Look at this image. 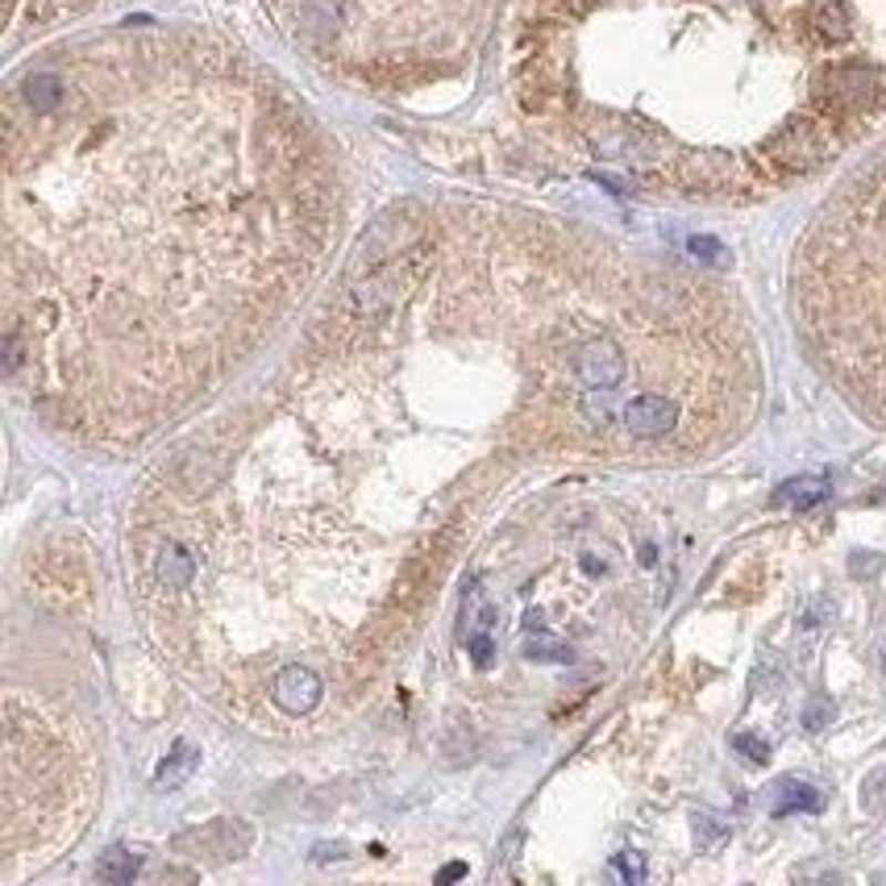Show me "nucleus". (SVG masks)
I'll list each match as a JSON object with an SVG mask.
<instances>
[{"instance_id": "12", "label": "nucleus", "mask_w": 886, "mask_h": 886, "mask_svg": "<svg viewBox=\"0 0 886 886\" xmlns=\"http://www.w3.org/2000/svg\"><path fill=\"white\" fill-rule=\"evenodd\" d=\"M733 750H741L745 758H750V762H758V766H762V762H770V745L762 741V736H753V733H736L733 736Z\"/></svg>"}, {"instance_id": "15", "label": "nucleus", "mask_w": 886, "mask_h": 886, "mask_svg": "<svg viewBox=\"0 0 886 886\" xmlns=\"http://www.w3.org/2000/svg\"><path fill=\"white\" fill-rule=\"evenodd\" d=\"M828 720H833V703H828V699H816V703L803 712V724H807V729H824Z\"/></svg>"}, {"instance_id": "5", "label": "nucleus", "mask_w": 886, "mask_h": 886, "mask_svg": "<svg viewBox=\"0 0 886 886\" xmlns=\"http://www.w3.org/2000/svg\"><path fill=\"white\" fill-rule=\"evenodd\" d=\"M267 696H271V703L284 717H308V712H317V703L324 699V679L312 666L288 662L271 674Z\"/></svg>"}, {"instance_id": "7", "label": "nucleus", "mask_w": 886, "mask_h": 886, "mask_svg": "<svg viewBox=\"0 0 886 886\" xmlns=\"http://www.w3.org/2000/svg\"><path fill=\"white\" fill-rule=\"evenodd\" d=\"M828 478H816V475H803V478H791V483H783L779 492H774V504H786V508L795 512H807L816 508V504H824L828 499Z\"/></svg>"}, {"instance_id": "19", "label": "nucleus", "mask_w": 886, "mask_h": 886, "mask_svg": "<svg viewBox=\"0 0 886 886\" xmlns=\"http://www.w3.org/2000/svg\"><path fill=\"white\" fill-rule=\"evenodd\" d=\"M883 666H886V662H883Z\"/></svg>"}, {"instance_id": "17", "label": "nucleus", "mask_w": 886, "mask_h": 886, "mask_svg": "<svg viewBox=\"0 0 886 886\" xmlns=\"http://www.w3.org/2000/svg\"><path fill=\"white\" fill-rule=\"evenodd\" d=\"M471 653H475V666H492V653H495L492 637H487V632H475V637H471Z\"/></svg>"}, {"instance_id": "14", "label": "nucleus", "mask_w": 886, "mask_h": 886, "mask_svg": "<svg viewBox=\"0 0 886 886\" xmlns=\"http://www.w3.org/2000/svg\"><path fill=\"white\" fill-rule=\"evenodd\" d=\"M687 250H691V255H699L703 262H724V246H720V241H712V238H691V241H687Z\"/></svg>"}, {"instance_id": "4", "label": "nucleus", "mask_w": 886, "mask_h": 886, "mask_svg": "<svg viewBox=\"0 0 886 886\" xmlns=\"http://www.w3.org/2000/svg\"><path fill=\"white\" fill-rule=\"evenodd\" d=\"M250 845H255V828L246 820H213L171 841V849L196 862H234L241 853H250Z\"/></svg>"}, {"instance_id": "18", "label": "nucleus", "mask_w": 886, "mask_h": 886, "mask_svg": "<svg viewBox=\"0 0 886 886\" xmlns=\"http://www.w3.org/2000/svg\"><path fill=\"white\" fill-rule=\"evenodd\" d=\"M462 874H466V866H445V869H442L445 883H450V878H462Z\"/></svg>"}, {"instance_id": "1", "label": "nucleus", "mask_w": 886, "mask_h": 886, "mask_svg": "<svg viewBox=\"0 0 886 886\" xmlns=\"http://www.w3.org/2000/svg\"><path fill=\"white\" fill-rule=\"evenodd\" d=\"M338 229L321 134L200 34H109L4 96V371L54 341L192 333L229 354Z\"/></svg>"}, {"instance_id": "9", "label": "nucleus", "mask_w": 886, "mask_h": 886, "mask_svg": "<svg viewBox=\"0 0 886 886\" xmlns=\"http://www.w3.org/2000/svg\"><path fill=\"white\" fill-rule=\"evenodd\" d=\"M196 766H200V750H192L188 741H179V745H175V750L163 758V766H158V774H154V783L167 786V791H171V786L184 783V779H188Z\"/></svg>"}, {"instance_id": "8", "label": "nucleus", "mask_w": 886, "mask_h": 886, "mask_svg": "<svg viewBox=\"0 0 886 886\" xmlns=\"http://www.w3.org/2000/svg\"><path fill=\"white\" fill-rule=\"evenodd\" d=\"M824 807V795H820L816 786L807 783H795V779H783L779 783V803H774V816H795V812H820Z\"/></svg>"}, {"instance_id": "3", "label": "nucleus", "mask_w": 886, "mask_h": 886, "mask_svg": "<svg viewBox=\"0 0 886 886\" xmlns=\"http://www.w3.org/2000/svg\"><path fill=\"white\" fill-rule=\"evenodd\" d=\"M284 34L367 87H416L471 59L492 0H267Z\"/></svg>"}, {"instance_id": "16", "label": "nucleus", "mask_w": 886, "mask_h": 886, "mask_svg": "<svg viewBox=\"0 0 886 886\" xmlns=\"http://www.w3.org/2000/svg\"><path fill=\"white\" fill-rule=\"evenodd\" d=\"M616 869H620L629 883H641V874H646V866H641V853H620V857H616Z\"/></svg>"}, {"instance_id": "6", "label": "nucleus", "mask_w": 886, "mask_h": 886, "mask_svg": "<svg viewBox=\"0 0 886 886\" xmlns=\"http://www.w3.org/2000/svg\"><path fill=\"white\" fill-rule=\"evenodd\" d=\"M92 4L101 0H4V21H9V34L18 38L21 30H42V25L84 13Z\"/></svg>"}, {"instance_id": "13", "label": "nucleus", "mask_w": 886, "mask_h": 886, "mask_svg": "<svg viewBox=\"0 0 886 886\" xmlns=\"http://www.w3.org/2000/svg\"><path fill=\"white\" fill-rule=\"evenodd\" d=\"M528 653H533V658H546V662H570V649L558 646V641H549V637H533V641H528Z\"/></svg>"}, {"instance_id": "10", "label": "nucleus", "mask_w": 886, "mask_h": 886, "mask_svg": "<svg viewBox=\"0 0 886 886\" xmlns=\"http://www.w3.org/2000/svg\"><path fill=\"white\" fill-rule=\"evenodd\" d=\"M137 869H142V857L134 849H109L96 866V878L109 886H125L137 878Z\"/></svg>"}, {"instance_id": "2", "label": "nucleus", "mask_w": 886, "mask_h": 886, "mask_svg": "<svg viewBox=\"0 0 886 886\" xmlns=\"http://www.w3.org/2000/svg\"><path fill=\"white\" fill-rule=\"evenodd\" d=\"M795 308L820 367L886 425V146L807 229L795 255Z\"/></svg>"}, {"instance_id": "11", "label": "nucleus", "mask_w": 886, "mask_h": 886, "mask_svg": "<svg viewBox=\"0 0 886 886\" xmlns=\"http://www.w3.org/2000/svg\"><path fill=\"white\" fill-rule=\"evenodd\" d=\"M696 836H699V849H717L729 841V828L724 824H712V816H696Z\"/></svg>"}]
</instances>
